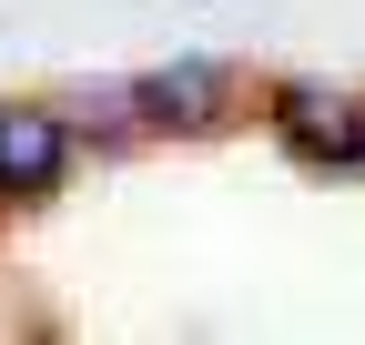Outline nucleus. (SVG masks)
<instances>
[{
  "label": "nucleus",
  "mask_w": 365,
  "mask_h": 345,
  "mask_svg": "<svg viewBox=\"0 0 365 345\" xmlns=\"http://www.w3.org/2000/svg\"><path fill=\"white\" fill-rule=\"evenodd\" d=\"M132 102H143L153 122H173V133H203V122L234 112V71H223V61H173V71L132 81Z\"/></svg>",
  "instance_id": "7ed1b4c3"
},
{
  "label": "nucleus",
  "mask_w": 365,
  "mask_h": 345,
  "mask_svg": "<svg viewBox=\"0 0 365 345\" xmlns=\"http://www.w3.org/2000/svg\"><path fill=\"white\" fill-rule=\"evenodd\" d=\"M61 172H71V133H61V112H51V102H0V193L41 203Z\"/></svg>",
  "instance_id": "f257e3e1"
},
{
  "label": "nucleus",
  "mask_w": 365,
  "mask_h": 345,
  "mask_svg": "<svg viewBox=\"0 0 365 345\" xmlns=\"http://www.w3.org/2000/svg\"><path fill=\"white\" fill-rule=\"evenodd\" d=\"M274 122H284V143L314 153V163H355L365 153V112L345 92H325V81H284V92H274Z\"/></svg>",
  "instance_id": "f03ea898"
}]
</instances>
